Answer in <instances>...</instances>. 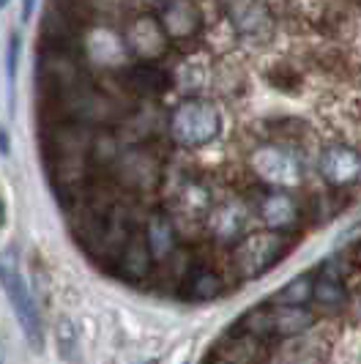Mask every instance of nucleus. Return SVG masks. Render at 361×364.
Masks as SVG:
<instances>
[{
	"instance_id": "nucleus-1",
	"label": "nucleus",
	"mask_w": 361,
	"mask_h": 364,
	"mask_svg": "<svg viewBox=\"0 0 361 364\" xmlns=\"http://www.w3.org/2000/svg\"><path fill=\"white\" fill-rule=\"evenodd\" d=\"M36 85L44 105L69 99L72 93L90 85L88 72L80 60L77 47L66 44H41L36 60Z\"/></svg>"
},
{
	"instance_id": "nucleus-2",
	"label": "nucleus",
	"mask_w": 361,
	"mask_h": 364,
	"mask_svg": "<svg viewBox=\"0 0 361 364\" xmlns=\"http://www.w3.org/2000/svg\"><path fill=\"white\" fill-rule=\"evenodd\" d=\"M0 285L9 296V304L17 315L19 328L25 331L28 337V346L33 350H41L44 348V328H41V312H38L36 301L31 296V288L25 282V277L19 272V263L14 252H6L0 255Z\"/></svg>"
},
{
	"instance_id": "nucleus-3",
	"label": "nucleus",
	"mask_w": 361,
	"mask_h": 364,
	"mask_svg": "<svg viewBox=\"0 0 361 364\" xmlns=\"http://www.w3.org/2000/svg\"><path fill=\"white\" fill-rule=\"evenodd\" d=\"M288 252V241L282 233H274V230H266V233H254V236H247L233 252V269L235 274L252 279V277H260L269 269H274L282 257Z\"/></svg>"
},
{
	"instance_id": "nucleus-4",
	"label": "nucleus",
	"mask_w": 361,
	"mask_h": 364,
	"mask_svg": "<svg viewBox=\"0 0 361 364\" xmlns=\"http://www.w3.org/2000/svg\"><path fill=\"white\" fill-rule=\"evenodd\" d=\"M219 109L205 102V99H189L183 102L173 121H170V129H173V137L178 140L180 146H205L211 143L219 134Z\"/></svg>"
},
{
	"instance_id": "nucleus-5",
	"label": "nucleus",
	"mask_w": 361,
	"mask_h": 364,
	"mask_svg": "<svg viewBox=\"0 0 361 364\" xmlns=\"http://www.w3.org/2000/svg\"><path fill=\"white\" fill-rule=\"evenodd\" d=\"M112 167H115V181L129 192H148L162 178V167L148 151H131L124 156L118 154Z\"/></svg>"
},
{
	"instance_id": "nucleus-6",
	"label": "nucleus",
	"mask_w": 361,
	"mask_h": 364,
	"mask_svg": "<svg viewBox=\"0 0 361 364\" xmlns=\"http://www.w3.org/2000/svg\"><path fill=\"white\" fill-rule=\"evenodd\" d=\"M254 170L257 176L271 186H296L301 181V162L290 154L288 148L266 146L254 154Z\"/></svg>"
},
{
	"instance_id": "nucleus-7",
	"label": "nucleus",
	"mask_w": 361,
	"mask_h": 364,
	"mask_svg": "<svg viewBox=\"0 0 361 364\" xmlns=\"http://www.w3.org/2000/svg\"><path fill=\"white\" fill-rule=\"evenodd\" d=\"M153 266H156V257H153L151 247H148L145 230L137 228V230L129 236L124 252L112 263V269L124 274L129 282H143V279H148V277L153 274Z\"/></svg>"
},
{
	"instance_id": "nucleus-8",
	"label": "nucleus",
	"mask_w": 361,
	"mask_h": 364,
	"mask_svg": "<svg viewBox=\"0 0 361 364\" xmlns=\"http://www.w3.org/2000/svg\"><path fill=\"white\" fill-rule=\"evenodd\" d=\"M227 291H230V285H227L225 274L208 263H195L178 288L180 296L189 301H214V299H222Z\"/></svg>"
},
{
	"instance_id": "nucleus-9",
	"label": "nucleus",
	"mask_w": 361,
	"mask_h": 364,
	"mask_svg": "<svg viewBox=\"0 0 361 364\" xmlns=\"http://www.w3.org/2000/svg\"><path fill=\"white\" fill-rule=\"evenodd\" d=\"M320 173L331 186H347L361 178V154L350 146H328L320 156Z\"/></svg>"
},
{
	"instance_id": "nucleus-10",
	"label": "nucleus",
	"mask_w": 361,
	"mask_h": 364,
	"mask_svg": "<svg viewBox=\"0 0 361 364\" xmlns=\"http://www.w3.org/2000/svg\"><path fill=\"white\" fill-rule=\"evenodd\" d=\"M156 19L162 22L164 33H167V38H173V41L192 38L200 31V25H203L200 11L189 0H170L162 11H159Z\"/></svg>"
},
{
	"instance_id": "nucleus-11",
	"label": "nucleus",
	"mask_w": 361,
	"mask_h": 364,
	"mask_svg": "<svg viewBox=\"0 0 361 364\" xmlns=\"http://www.w3.org/2000/svg\"><path fill=\"white\" fill-rule=\"evenodd\" d=\"M219 362L222 364H266L269 362V343L257 340L252 334L241 331L235 326L233 337H225L219 348Z\"/></svg>"
},
{
	"instance_id": "nucleus-12",
	"label": "nucleus",
	"mask_w": 361,
	"mask_h": 364,
	"mask_svg": "<svg viewBox=\"0 0 361 364\" xmlns=\"http://www.w3.org/2000/svg\"><path fill=\"white\" fill-rule=\"evenodd\" d=\"M124 88L131 96H145V99H156V96H164V93L173 88V77L159 69V66H151V63H143V66H131L124 72Z\"/></svg>"
},
{
	"instance_id": "nucleus-13",
	"label": "nucleus",
	"mask_w": 361,
	"mask_h": 364,
	"mask_svg": "<svg viewBox=\"0 0 361 364\" xmlns=\"http://www.w3.org/2000/svg\"><path fill=\"white\" fill-rule=\"evenodd\" d=\"M269 321H271V340H288V337H298L312 326V312L304 307H269Z\"/></svg>"
},
{
	"instance_id": "nucleus-14",
	"label": "nucleus",
	"mask_w": 361,
	"mask_h": 364,
	"mask_svg": "<svg viewBox=\"0 0 361 364\" xmlns=\"http://www.w3.org/2000/svg\"><path fill=\"white\" fill-rule=\"evenodd\" d=\"M298 205L290 195H282V192H271L266 200L260 203V219L266 225V230H288L298 222Z\"/></svg>"
},
{
	"instance_id": "nucleus-15",
	"label": "nucleus",
	"mask_w": 361,
	"mask_h": 364,
	"mask_svg": "<svg viewBox=\"0 0 361 364\" xmlns=\"http://www.w3.org/2000/svg\"><path fill=\"white\" fill-rule=\"evenodd\" d=\"M129 41H131L134 53H140L143 58H156V55L164 53V47H167L170 38H167L162 22L156 17H140L131 25Z\"/></svg>"
},
{
	"instance_id": "nucleus-16",
	"label": "nucleus",
	"mask_w": 361,
	"mask_h": 364,
	"mask_svg": "<svg viewBox=\"0 0 361 364\" xmlns=\"http://www.w3.org/2000/svg\"><path fill=\"white\" fill-rule=\"evenodd\" d=\"M145 238H148V247H151V252L156 257V263H164L167 257L178 252L173 217H167L162 211H156L153 217L148 219V225H145Z\"/></svg>"
},
{
	"instance_id": "nucleus-17",
	"label": "nucleus",
	"mask_w": 361,
	"mask_h": 364,
	"mask_svg": "<svg viewBox=\"0 0 361 364\" xmlns=\"http://www.w3.org/2000/svg\"><path fill=\"white\" fill-rule=\"evenodd\" d=\"M312 291H315V279L304 274V277H296L293 282H288L279 296H276V304L282 307H304V301L312 299Z\"/></svg>"
},
{
	"instance_id": "nucleus-18",
	"label": "nucleus",
	"mask_w": 361,
	"mask_h": 364,
	"mask_svg": "<svg viewBox=\"0 0 361 364\" xmlns=\"http://www.w3.org/2000/svg\"><path fill=\"white\" fill-rule=\"evenodd\" d=\"M312 299L320 301L323 307H337L345 301V285L337 274H323L320 279H315V291Z\"/></svg>"
},
{
	"instance_id": "nucleus-19",
	"label": "nucleus",
	"mask_w": 361,
	"mask_h": 364,
	"mask_svg": "<svg viewBox=\"0 0 361 364\" xmlns=\"http://www.w3.org/2000/svg\"><path fill=\"white\" fill-rule=\"evenodd\" d=\"M214 236H219L222 241H235V238L244 233V217L241 211L227 205V208H219L214 214Z\"/></svg>"
},
{
	"instance_id": "nucleus-20",
	"label": "nucleus",
	"mask_w": 361,
	"mask_h": 364,
	"mask_svg": "<svg viewBox=\"0 0 361 364\" xmlns=\"http://www.w3.org/2000/svg\"><path fill=\"white\" fill-rule=\"evenodd\" d=\"M58 348H60L63 359H69V362H74V359H77L80 343H77V331H74V326H72V321H69V318H63V321L58 323Z\"/></svg>"
},
{
	"instance_id": "nucleus-21",
	"label": "nucleus",
	"mask_w": 361,
	"mask_h": 364,
	"mask_svg": "<svg viewBox=\"0 0 361 364\" xmlns=\"http://www.w3.org/2000/svg\"><path fill=\"white\" fill-rule=\"evenodd\" d=\"M17 55H19V36L9 38V63H6V72H9V91H11V105H14V80H17Z\"/></svg>"
},
{
	"instance_id": "nucleus-22",
	"label": "nucleus",
	"mask_w": 361,
	"mask_h": 364,
	"mask_svg": "<svg viewBox=\"0 0 361 364\" xmlns=\"http://www.w3.org/2000/svg\"><path fill=\"white\" fill-rule=\"evenodd\" d=\"M33 9H36V0H22V19H31Z\"/></svg>"
},
{
	"instance_id": "nucleus-23",
	"label": "nucleus",
	"mask_w": 361,
	"mask_h": 364,
	"mask_svg": "<svg viewBox=\"0 0 361 364\" xmlns=\"http://www.w3.org/2000/svg\"><path fill=\"white\" fill-rule=\"evenodd\" d=\"M0 154H3V156L9 154V132L3 127H0Z\"/></svg>"
},
{
	"instance_id": "nucleus-24",
	"label": "nucleus",
	"mask_w": 361,
	"mask_h": 364,
	"mask_svg": "<svg viewBox=\"0 0 361 364\" xmlns=\"http://www.w3.org/2000/svg\"><path fill=\"white\" fill-rule=\"evenodd\" d=\"M6 225V203L0 200V228Z\"/></svg>"
},
{
	"instance_id": "nucleus-25",
	"label": "nucleus",
	"mask_w": 361,
	"mask_h": 364,
	"mask_svg": "<svg viewBox=\"0 0 361 364\" xmlns=\"http://www.w3.org/2000/svg\"><path fill=\"white\" fill-rule=\"evenodd\" d=\"M6 3H9V0H0V6H6Z\"/></svg>"
},
{
	"instance_id": "nucleus-26",
	"label": "nucleus",
	"mask_w": 361,
	"mask_h": 364,
	"mask_svg": "<svg viewBox=\"0 0 361 364\" xmlns=\"http://www.w3.org/2000/svg\"><path fill=\"white\" fill-rule=\"evenodd\" d=\"M140 364H153V362H140Z\"/></svg>"
},
{
	"instance_id": "nucleus-27",
	"label": "nucleus",
	"mask_w": 361,
	"mask_h": 364,
	"mask_svg": "<svg viewBox=\"0 0 361 364\" xmlns=\"http://www.w3.org/2000/svg\"><path fill=\"white\" fill-rule=\"evenodd\" d=\"M214 364H222V362H219V359H217V362H214Z\"/></svg>"
}]
</instances>
